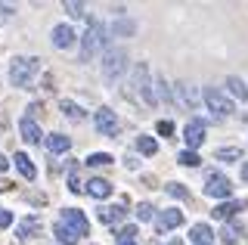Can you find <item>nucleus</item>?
I'll list each match as a JSON object with an SVG mask.
<instances>
[{
    "instance_id": "f257e3e1",
    "label": "nucleus",
    "mask_w": 248,
    "mask_h": 245,
    "mask_svg": "<svg viewBox=\"0 0 248 245\" xmlns=\"http://www.w3.org/2000/svg\"><path fill=\"white\" fill-rule=\"evenodd\" d=\"M37 75H41V59L37 56H16L10 62V84L19 90H31Z\"/></svg>"
},
{
    "instance_id": "f03ea898",
    "label": "nucleus",
    "mask_w": 248,
    "mask_h": 245,
    "mask_svg": "<svg viewBox=\"0 0 248 245\" xmlns=\"http://www.w3.org/2000/svg\"><path fill=\"white\" fill-rule=\"evenodd\" d=\"M124 72H127V53L121 47H108L103 53V81L115 84V81L124 78Z\"/></svg>"
},
{
    "instance_id": "7ed1b4c3",
    "label": "nucleus",
    "mask_w": 248,
    "mask_h": 245,
    "mask_svg": "<svg viewBox=\"0 0 248 245\" xmlns=\"http://www.w3.org/2000/svg\"><path fill=\"white\" fill-rule=\"evenodd\" d=\"M130 84H134V93L143 99L146 106H155L158 99H155V93H152V84H149V65L146 62H140L137 68H134V78H130Z\"/></svg>"
},
{
    "instance_id": "20e7f679",
    "label": "nucleus",
    "mask_w": 248,
    "mask_h": 245,
    "mask_svg": "<svg viewBox=\"0 0 248 245\" xmlns=\"http://www.w3.org/2000/svg\"><path fill=\"white\" fill-rule=\"evenodd\" d=\"M106 25H99V22H93V25L87 28V34H84V41H81V62H87V59L96 53L99 47L106 44Z\"/></svg>"
},
{
    "instance_id": "39448f33",
    "label": "nucleus",
    "mask_w": 248,
    "mask_h": 245,
    "mask_svg": "<svg viewBox=\"0 0 248 245\" xmlns=\"http://www.w3.org/2000/svg\"><path fill=\"white\" fill-rule=\"evenodd\" d=\"M205 106L211 112H217L220 115V118H227V115H232V109H236V106H232V99L223 93L220 87H208L205 90Z\"/></svg>"
},
{
    "instance_id": "423d86ee",
    "label": "nucleus",
    "mask_w": 248,
    "mask_h": 245,
    "mask_svg": "<svg viewBox=\"0 0 248 245\" xmlns=\"http://www.w3.org/2000/svg\"><path fill=\"white\" fill-rule=\"evenodd\" d=\"M205 134H208L205 118H189V121H186V127H183V140H186V146H189V152H196L202 143H205Z\"/></svg>"
},
{
    "instance_id": "0eeeda50",
    "label": "nucleus",
    "mask_w": 248,
    "mask_h": 245,
    "mask_svg": "<svg viewBox=\"0 0 248 245\" xmlns=\"http://www.w3.org/2000/svg\"><path fill=\"white\" fill-rule=\"evenodd\" d=\"M205 196L208 199H230L232 196V183L223 174H208L205 177Z\"/></svg>"
},
{
    "instance_id": "6e6552de",
    "label": "nucleus",
    "mask_w": 248,
    "mask_h": 245,
    "mask_svg": "<svg viewBox=\"0 0 248 245\" xmlns=\"http://www.w3.org/2000/svg\"><path fill=\"white\" fill-rule=\"evenodd\" d=\"M59 224H65L72 233H78V239L90 233V220L84 217L81 208H65V211H62V217H59Z\"/></svg>"
},
{
    "instance_id": "1a4fd4ad",
    "label": "nucleus",
    "mask_w": 248,
    "mask_h": 245,
    "mask_svg": "<svg viewBox=\"0 0 248 245\" xmlns=\"http://www.w3.org/2000/svg\"><path fill=\"white\" fill-rule=\"evenodd\" d=\"M93 124H96V131L103 137H115L118 134V115L108 109V106H103V109L93 115Z\"/></svg>"
},
{
    "instance_id": "9d476101",
    "label": "nucleus",
    "mask_w": 248,
    "mask_h": 245,
    "mask_svg": "<svg viewBox=\"0 0 248 245\" xmlns=\"http://www.w3.org/2000/svg\"><path fill=\"white\" fill-rule=\"evenodd\" d=\"M50 41H53V47L56 50H68V47H75V28L72 25H56L53 28V34H50Z\"/></svg>"
},
{
    "instance_id": "9b49d317",
    "label": "nucleus",
    "mask_w": 248,
    "mask_h": 245,
    "mask_svg": "<svg viewBox=\"0 0 248 245\" xmlns=\"http://www.w3.org/2000/svg\"><path fill=\"white\" fill-rule=\"evenodd\" d=\"M37 233H41V217L37 214H28L16 224V239H34Z\"/></svg>"
},
{
    "instance_id": "f8f14e48",
    "label": "nucleus",
    "mask_w": 248,
    "mask_h": 245,
    "mask_svg": "<svg viewBox=\"0 0 248 245\" xmlns=\"http://www.w3.org/2000/svg\"><path fill=\"white\" fill-rule=\"evenodd\" d=\"M19 134H22V140L25 143H41V124H37L34 118H31V115H25V118L19 121Z\"/></svg>"
},
{
    "instance_id": "ddd939ff",
    "label": "nucleus",
    "mask_w": 248,
    "mask_h": 245,
    "mask_svg": "<svg viewBox=\"0 0 248 245\" xmlns=\"http://www.w3.org/2000/svg\"><path fill=\"white\" fill-rule=\"evenodd\" d=\"M189 242L192 245H214V230L208 224H192L189 227Z\"/></svg>"
},
{
    "instance_id": "4468645a",
    "label": "nucleus",
    "mask_w": 248,
    "mask_h": 245,
    "mask_svg": "<svg viewBox=\"0 0 248 245\" xmlns=\"http://www.w3.org/2000/svg\"><path fill=\"white\" fill-rule=\"evenodd\" d=\"M81 189H87V193H90L93 199H108V193H112V183L103 180V177H90V180L84 183Z\"/></svg>"
},
{
    "instance_id": "2eb2a0df",
    "label": "nucleus",
    "mask_w": 248,
    "mask_h": 245,
    "mask_svg": "<svg viewBox=\"0 0 248 245\" xmlns=\"http://www.w3.org/2000/svg\"><path fill=\"white\" fill-rule=\"evenodd\" d=\"M183 224V211H177V208H165L158 214V230L165 233V230H177Z\"/></svg>"
},
{
    "instance_id": "dca6fc26",
    "label": "nucleus",
    "mask_w": 248,
    "mask_h": 245,
    "mask_svg": "<svg viewBox=\"0 0 248 245\" xmlns=\"http://www.w3.org/2000/svg\"><path fill=\"white\" fill-rule=\"evenodd\" d=\"M46 149H50L53 155H65V152L72 149V140H68L65 134H50L46 137Z\"/></svg>"
},
{
    "instance_id": "f3484780",
    "label": "nucleus",
    "mask_w": 248,
    "mask_h": 245,
    "mask_svg": "<svg viewBox=\"0 0 248 245\" xmlns=\"http://www.w3.org/2000/svg\"><path fill=\"white\" fill-rule=\"evenodd\" d=\"M13 162H16V168H19V174H22L25 180H34V177H37L34 165H31V158L25 155V152H16V158H13Z\"/></svg>"
},
{
    "instance_id": "a211bd4d",
    "label": "nucleus",
    "mask_w": 248,
    "mask_h": 245,
    "mask_svg": "<svg viewBox=\"0 0 248 245\" xmlns=\"http://www.w3.org/2000/svg\"><path fill=\"white\" fill-rule=\"evenodd\" d=\"M121 217H124L121 205H103V208H99V220H103V224H118Z\"/></svg>"
},
{
    "instance_id": "6ab92c4d",
    "label": "nucleus",
    "mask_w": 248,
    "mask_h": 245,
    "mask_svg": "<svg viewBox=\"0 0 248 245\" xmlns=\"http://www.w3.org/2000/svg\"><path fill=\"white\" fill-rule=\"evenodd\" d=\"M53 236H56V239L62 242V245H78V233H72V230H68L65 224H53Z\"/></svg>"
},
{
    "instance_id": "aec40b11",
    "label": "nucleus",
    "mask_w": 248,
    "mask_h": 245,
    "mask_svg": "<svg viewBox=\"0 0 248 245\" xmlns=\"http://www.w3.org/2000/svg\"><path fill=\"white\" fill-rule=\"evenodd\" d=\"M115 239H118V245H140V230L137 227H121Z\"/></svg>"
},
{
    "instance_id": "412c9836",
    "label": "nucleus",
    "mask_w": 248,
    "mask_h": 245,
    "mask_svg": "<svg viewBox=\"0 0 248 245\" xmlns=\"http://www.w3.org/2000/svg\"><path fill=\"white\" fill-rule=\"evenodd\" d=\"M227 87H230V93H232V96H239L242 103H248V87H245V81H242V78H236V75H232V78H227Z\"/></svg>"
},
{
    "instance_id": "4be33fe9",
    "label": "nucleus",
    "mask_w": 248,
    "mask_h": 245,
    "mask_svg": "<svg viewBox=\"0 0 248 245\" xmlns=\"http://www.w3.org/2000/svg\"><path fill=\"white\" fill-rule=\"evenodd\" d=\"M214 158L217 162H239V158H242V149L239 146H223V149L214 152Z\"/></svg>"
},
{
    "instance_id": "5701e85b",
    "label": "nucleus",
    "mask_w": 248,
    "mask_h": 245,
    "mask_svg": "<svg viewBox=\"0 0 248 245\" xmlns=\"http://www.w3.org/2000/svg\"><path fill=\"white\" fill-rule=\"evenodd\" d=\"M59 109H62V115H68L72 121H81V118H84V109H81L78 103H72V99H62Z\"/></svg>"
},
{
    "instance_id": "b1692460",
    "label": "nucleus",
    "mask_w": 248,
    "mask_h": 245,
    "mask_svg": "<svg viewBox=\"0 0 248 245\" xmlns=\"http://www.w3.org/2000/svg\"><path fill=\"white\" fill-rule=\"evenodd\" d=\"M239 239H242V227H236V224H227V227H223V233H220V242H227V245H236Z\"/></svg>"
},
{
    "instance_id": "393cba45",
    "label": "nucleus",
    "mask_w": 248,
    "mask_h": 245,
    "mask_svg": "<svg viewBox=\"0 0 248 245\" xmlns=\"http://www.w3.org/2000/svg\"><path fill=\"white\" fill-rule=\"evenodd\" d=\"M137 149L143 152V155H155V152H158V143L152 140V137H146V134H140L137 137Z\"/></svg>"
},
{
    "instance_id": "a878e982",
    "label": "nucleus",
    "mask_w": 248,
    "mask_h": 245,
    "mask_svg": "<svg viewBox=\"0 0 248 245\" xmlns=\"http://www.w3.org/2000/svg\"><path fill=\"white\" fill-rule=\"evenodd\" d=\"M84 162H87V168H106V165H112L115 158H112V155H106V152H90Z\"/></svg>"
},
{
    "instance_id": "bb28decb",
    "label": "nucleus",
    "mask_w": 248,
    "mask_h": 245,
    "mask_svg": "<svg viewBox=\"0 0 248 245\" xmlns=\"http://www.w3.org/2000/svg\"><path fill=\"white\" fill-rule=\"evenodd\" d=\"M236 211H239V202H223V205H217V208H214V217L217 220H230Z\"/></svg>"
},
{
    "instance_id": "cd10ccee",
    "label": "nucleus",
    "mask_w": 248,
    "mask_h": 245,
    "mask_svg": "<svg viewBox=\"0 0 248 245\" xmlns=\"http://www.w3.org/2000/svg\"><path fill=\"white\" fill-rule=\"evenodd\" d=\"M177 93H180V99L186 106H189V109H196V103H199V93L192 87H186V84H180V87H177Z\"/></svg>"
},
{
    "instance_id": "c85d7f7f",
    "label": "nucleus",
    "mask_w": 248,
    "mask_h": 245,
    "mask_svg": "<svg viewBox=\"0 0 248 245\" xmlns=\"http://www.w3.org/2000/svg\"><path fill=\"white\" fill-rule=\"evenodd\" d=\"M177 162H180L183 168H199V165H202V158L196 155V152H189V149H183V152H180V155H177Z\"/></svg>"
},
{
    "instance_id": "c756f323",
    "label": "nucleus",
    "mask_w": 248,
    "mask_h": 245,
    "mask_svg": "<svg viewBox=\"0 0 248 245\" xmlns=\"http://www.w3.org/2000/svg\"><path fill=\"white\" fill-rule=\"evenodd\" d=\"M165 193H170L174 199H183V202H189V189H183V183H168Z\"/></svg>"
},
{
    "instance_id": "7c9ffc66",
    "label": "nucleus",
    "mask_w": 248,
    "mask_h": 245,
    "mask_svg": "<svg viewBox=\"0 0 248 245\" xmlns=\"http://www.w3.org/2000/svg\"><path fill=\"white\" fill-rule=\"evenodd\" d=\"M68 189H72V193H81V180H78V162L68 165Z\"/></svg>"
},
{
    "instance_id": "2f4dec72",
    "label": "nucleus",
    "mask_w": 248,
    "mask_h": 245,
    "mask_svg": "<svg viewBox=\"0 0 248 245\" xmlns=\"http://www.w3.org/2000/svg\"><path fill=\"white\" fill-rule=\"evenodd\" d=\"M137 217H140V224H146V220H152V217H155V208H152L149 202H143V205L137 208Z\"/></svg>"
},
{
    "instance_id": "473e14b6",
    "label": "nucleus",
    "mask_w": 248,
    "mask_h": 245,
    "mask_svg": "<svg viewBox=\"0 0 248 245\" xmlns=\"http://www.w3.org/2000/svg\"><path fill=\"white\" fill-rule=\"evenodd\" d=\"M65 13H68L72 19H84V3H75V0H68V3H65Z\"/></svg>"
},
{
    "instance_id": "72a5a7b5",
    "label": "nucleus",
    "mask_w": 248,
    "mask_h": 245,
    "mask_svg": "<svg viewBox=\"0 0 248 245\" xmlns=\"http://www.w3.org/2000/svg\"><path fill=\"white\" fill-rule=\"evenodd\" d=\"M112 31H115V34H134V31H137V25H134V22H115Z\"/></svg>"
},
{
    "instance_id": "f704fd0d",
    "label": "nucleus",
    "mask_w": 248,
    "mask_h": 245,
    "mask_svg": "<svg viewBox=\"0 0 248 245\" xmlns=\"http://www.w3.org/2000/svg\"><path fill=\"white\" fill-rule=\"evenodd\" d=\"M158 134H161V137L168 140V137L174 134V121H158Z\"/></svg>"
},
{
    "instance_id": "c9c22d12",
    "label": "nucleus",
    "mask_w": 248,
    "mask_h": 245,
    "mask_svg": "<svg viewBox=\"0 0 248 245\" xmlns=\"http://www.w3.org/2000/svg\"><path fill=\"white\" fill-rule=\"evenodd\" d=\"M155 87H158V96H161V99H170V90H168V84L161 81V78L155 81ZM158 96H155V99H158Z\"/></svg>"
},
{
    "instance_id": "e433bc0d",
    "label": "nucleus",
    "mask_w": 248,
    "mask_h": 245,
    "mask_svg": "<svg viewBox=\"0 0 248 245\" xmlns=\"http://www.w3.org/2000/svg\"><path fill=\"white\" fill-rule=\"evenodd\" d=\"M10 224H13V211H3V208H0V230L10 227Z\"/></svg>"
},
{
    "instance_id": "4c0bfd02",
    "label": "nucleus",
    "mask_w": 248,
    "mask_h": 245,
    "mask_svg": "<svg viewBox=\"0 0 248 245\" xmlns=\"http://www.w3.org/2000/svg\"><path fill=\"white\" fill-rule=\"evenodd\" d=\"M6 168H10V158H6V155H0V174H3Z\"/></svg>"
},
{
    "instance_id": "58836bf2",
    "label": "nucleus",
    "mask_w": 248,
    "mask_h": 245,
    "mask_svg": "<svg viewBox=\"0 0 248 245\" xmlns=\"http://www.w3.org/2000/svg\"><path fill=\"white\" fill-rule=\"evenodd\" d=\"M242 180H245V183H248V162H245V165H242Z\"/></svg>"
},
{
    "instance_id": "ea45409f",
    "label": "nucleus",
    "mask_w": 248,
    "mask_h": 245,
    "mask_svg": "<svg viewBox=\"0 0 248 245\" xmlns=\"http://www.w3.org/2000/svg\"><path fill=\"white\" fill-rule=\"evenodd\" d=\"M170 245H186V242L183 239H170Z\"/></svg>"
}]
</instances>
